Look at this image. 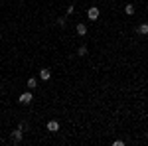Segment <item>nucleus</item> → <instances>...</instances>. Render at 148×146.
I'll list each match as a JSON object with an SVG mask.
<instances>
[{
    "label": "nucleus",
    "mask_w": 148,
    "mask_h": 146,
    "mask_svg": "<svg viewBox=\"0 0 148 146\" xmlns=\"http://www.w3.org/2000/svg\"><path fill=\"white\" fill-rule=\"evenodd\" d=\"M18 101L22 103V105H30V103L34 101V95H32V91H26V93H22Z\"/></svg>",
    "instance_id": "nucleus-1"
},
{
    "label": "nucleus",
    "mask_w": 148,
    "mask_h": 146,
    "mask_svg": "<svg viewBox=\"0 0 148 146\" xmlns=\"http://www.w3.org/2000/svg\"><path fill=\"white\" fill-rule=\"evenodd\" d=\"M99 14H101V12H99V8H97V6H91V8L87 10V18H89L91 22H95V20L99 18Z\"/></svg>",
    "instance_id": "nucleus-2"
},
{
    "label": "nucleus",
    "mask_w": 148,
    "mask_h": 146,
    "mask_svg": "<svg viewBox=\"0 0 148 146\" xmlns=\"http://www.w3.org/2000/svg\"><path fill=\"white\" fill-rule=\"evenodd\" d=\"M10 138H12L14 144H20V142H22V128H16V130L10 134Z\"/></svg>",
    "instance_id": "nucleus-3"
},
{
    "label": "nucleus",
    "mask_w": 148,
    "mask_h": 146,
    "mask_svg": "<svg viewBox=\"0 0 148 146\" xmlns=\"http://www.w3.org/2000/svg\"><path fill=\"white\" fill-rule=\"evenodd\" d=\"M47 130L49 132H57L59 130V123L57 121H47Z\"/></svg>",
    "instance_id": "nucleus-4"
},
{
    "label": "nucleus",
    "mask_w": 148,
    "mask_h": 146,
    "mask_svg": "<svg viewBox=\"0 0 148 146\" xmlns=\"http://www.w3.org/2000/svg\"><path fill=\"white\" fill-rule=\"evenodd\" d=\"M49 77H51V71L49 69H40V79L42 81H49Z\"/></svg>",
    "instance_id": "nucleus-5"
},
{
    "label": "nucleus",
    "mask_w": 148,
    "mask_h": 146,
    "mask_svg": "<svg viewBox=\"0 0 148 146\" xmlns=\"http://www.w3.org/2000/svg\"><path fill=\"white\" fill-rule=\"evenodd\" d=\"M26 85H28V89H30V91H34L36 87H38V79H36V77H30Z\"/></svg>",
    "instance_id": "nucleus-6"
},
{
    "label": "nucleus",
    "mask_w": 148,
    "mask_h": 146,
    "mask_svg": "<svg viewBox=\"0 0 148 146\" xmlns=\"http://www.w3.org/2000/svg\"><path fill=\"white\" fill-rule=\"evenodd\" d=\"M75 30H77V34H79V36H85V34H87V26H85L83 22L77 24V28H75Z\"/></svg>",
    "instance_id": "nucleus-7"
},
{
    "label": "nucleus",
    "mask_w": 148,
    "mask_h": 146,
    "mask_svg": "<svg viewBox=\"0 0 148 146\" xmlns=\"http://www.w3.org/2000/svg\"><path fill=\"white\" fill-rule=\"evenodd\" d=\"M136 32H138L140 36H146V34H148V24H140V26L136 28Z\"/></svg>",
    "instance_id": "nucleus-8"
},
{
    "label": "nucleus",
    "mask_w": 148,
    "mask_h": 146,
    "mask_svg": "<svg viewBox=\"0 0 148 146\" xmlns=\"http://www.w3.org/2000/svg\"><path fill=\"white\" fill-rule=\"evenodd\" d=\"M125 12H126V16H132V14H134V6H132V4H126Z\"/></svg>",
    "instance_id": "nucleus-9"
},
{
    "label": "nucleus",
    "mask_w": 148,
    "mask_h": 146,
    "mask_svg": "<svg viewBox=\"0 0 148 146\" xmlns=\"http://www.w3.org/2000/svg\"><path fill=\"white\" fill-rule=\"evenodd\" d=\"M57 24H59L61 28H65V26H67V22H65V16H61V18H57Z\"/></svg>",
    "instance_id": "nucleus-10"
},
{
    "label": "nucleus",
    "mask_w": 148,
    "mask_h": 146,
    "mask_svg": "<svg viewBox=\"0 0 148 146\" xmlns=\"http://www.w3.org/2000/svg\"><path fill=\"white\" fill-rule=\"evenodd\" d=\"M77 53H79L81 57H83V56H87V47H85V45H81L79 49H77Z\"/></svg>",
    "instance_id": "nucleus-11"
},
{
    "label": "nucleus",
    "mask_w": 148,
    "mask_h": 146,
    "mask_svg": "<svg viewBox=\"0 0 148 146\" xmlns=\"http://www.w3.org/2000/svg\"><path fill=\"white\" fill-rule=\"evenodd\" d=\"M113 146H125V142H123V140H114Z\"/></svg>",
    "instance_id": "nucleus-12"
},
{
    "label": "nucleus",
    "mask_w": 148,
    "mask_h": 146,
    "mask_svg": "<svg viewBox=\"0 0 148 146\" xmlns=\"http://www.w3.org/2000/svg\"><path fill=\"white\" fill-rule=\"evenodd\" d=\"M73 10H75V6L71 4V6H67V14H73Z\"/></svg>",
    "instance_id": "nucleus-13"
}]
</instances>
